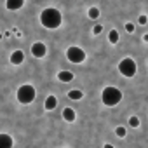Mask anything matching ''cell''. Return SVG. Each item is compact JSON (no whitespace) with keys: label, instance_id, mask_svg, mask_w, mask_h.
Returning a JSON list of instances; mask_svg holds the SVG:
<instances>
[{"label":"cell","instance_id":"obj_10","mask_svg":"<svg viewBox=\"0 0 148 148\" xmlns=\"http://www.w3.org/2000/svg\"><path fill=\"white\" fill-rule=\"evenodd\" d=\"M23 61H25V52H23V51H14V52L11 54V63H12V64L18 66V64H21Z\"/></svg>","mask_w":148,"mask_h":148},{"label":"cell","instance_id":"obj_7","mask_svg":"<svg viewBox=\"0 0 148 148\" xmlns=\"http://www.w3.org/2000/svg\"><path fill=\"white\" fill-rule=\"evenodd\" d=\"M12 146H14V139L5 132H0V148H12Z\"/></svg>","mask_w":148,"mask_h":148},{"label":"cell","instance_id":"obj_17","mask_svg":"<svg viewBox=\"0 0 148 148\" xmlns=\"http://www.w3.org/2000/svg\"><path fill=\"white\" fill-rule=\"evenodd\" d=\"M115 134H117L119 138H124V136H125V127H124V125H119V127L115 129Z\"/></svg>","mask_w":148,"mask_h":148},{"label":"cell","instance_id":"obj_3","mask_svg":"<svg viewBox=\"0 0 148 148\" xmlns=\"http://www.w3.org/2000/svg\"><path fill=\"white\" fill-rule=\"evenodd\" d=\"M35 96H37V91H35V87H33L32 84H23V86L18 89V92H16V98H18V101H19L21 105H30V103H33Z\"/></svg>","mask_w":148,"mask_h":148},{"label":"cell","instance_id":"obj_2","mask_svg":"<svg viewBox=\"0 0 148 148\" xmlns=\"http://www.w3.org/2000/svg\"><path fill=\"white\" fill-rule=\"evenodd\" d=\"M101 99H103V105H106V106H117L122 101V92H120V89H117L113 86H108V87L103 89Z\"/></svg>","mask_w":148,"mask_h":148},{"label":"cell","instance_id":"obj_15","mask_svg":"<svg viewBox=\"0 0 148 148\" xmlns=\"http://www.w3.org/2000/svg\"><path fill=\"white\" fill-rule=\"evenodd\" d=\"M87 14H89L91 19H98V18H99V9H98V7H91Z\"/></svg>","mask_w":148,"mask_h":148},{"label":"cell","instance_id":"obj_16","mask_svg":"<svg viewBox=\"0 0 148 148\" xmlns=\"http://www.w3.org/2000/svg\"><path fill=\"white\" fill-rule=\"evenodd\" d=\"M129 125H131V127H139V117L132 115V117L129 119Z\"/></svg>","mask_w":148,"mask_h":148},{"label":"cell","instance_id":"obj_1","mask_svg":"<svg viewBox=\"0 0 148 148\" xmlns=\"http://www.w3.org/2000/svg\"><path fill=\"white\" fill-rule=\"evenodd\" d=\"M40 23H42V26H45V28H49V30H56V28L61 26L63 16H61V12H59L58 9L47 7V9H44L42 14H40Z\"/></svg>","mask_w":148,"mask_h":148},{"label":"cell","instance_id":"obj_18","mask_svg":"<svg viewBox=\"0 0 148 148\" xmlns=\"http://www.w3.org/2000/svg\"><path fill=\"white\" fill-rule=\"evenodd\" d=\"M101 32H103V26H101V25H96V26L92 28V33H94V35H99Z\"/></svg>","mask_w":148,"mask_h":148},{"label":"cell","instance_id":"obj_14","mask_svg":"<svg viewBox=\"0 0 148 148\" xmlns=\"http://www.w3.org/2000/svg\"><path fill=\"white\" fill-rule=\"evenodd\" d=\"M119 37H120V35H119L117 30H112V32L108 33V40H110L112 44H117V42H119Z\"/></svg>","mask_w":148,"mask_h":148},{"label":"cell","instance_id":"obj_6","mask_svg":"<svg viewBox=\"0 0 148 148\" xmlns=\"http://www.w3.org/2000/svg\"><path fill=\"white\" fill-rule=\"evenodd\" d=\"M32 54L35 56V58H44L45 54H47V47H45V44L44 42H35L33 45H32Z\"/></svg>","mask_w":148,"mask_h":148},{"label":"cell","instance_id":"obj_13","mask_svg":"<svg viewBox=\"0 0 148 148\" xmlns=\"http://www.w3.org/2000/svg\"><path fill=\"white\" fill-rule=\"evenodd\" d=\"M68 98H70V99H73V101H79V99H82V98H84V94H82V91H79V89H73V91H70V92H68Z\"/></svg>","mask_w":148,"mask_h":148},{"label":"cell","instance_id":"obj_4","mask_svg":"<svg viewBox=\"0 0 148 148\" xmlns=\"http://www.w3.org/2000/svg\"><path fill=\"white\" fill-rule=\"evenodd\" d=\"M136 61L132 58H124L120 63H119V71H120V75L125 77V79H131L136 75Z\"/></svg>","mask_w":148,"mask_h":148},{"label":"cell","instance_id":"obj_5","mask_svg":"<svg viewBox=\"0 0 148 148\" xmlns=\"http://www.w3.org/2000/svg\"><path fill=\"white\" fill-rule=\"evenodd\" d=\"M66 59L75 63V64H80V63L86 61V52H84V49H80L77 45H71V47L66 49Z\"/></svg>","mask_w":148,"mask_h":148},{"label":"cell","instance_id":"obj_20","mask_svg":"<svg viewBox=\"0 0 148 148\" xmlns=\"http://www.w3.org/2000/svg\"><path fill=\"white\" fill-rule=\"evenodd\" d=\"M146 21H148V18H146L145 14H141V16H139V19H138V23H139V25H146Z\"/></svg>","mask_w":148,"mask_h":148},{"label":"cell","instance_id":"obj_12","mask_svg":"<svg viewBox=\"0 0 148 148\" xmlns=\"http://www.w3.org/2000/svg\"><path fill=\"white\" fill-rule=\"evenodd\" d=\"M63 119L66 120V122H75V119H77V113H75V110L73 108H64L63 110Z\"/></svg>","mask_w":148,"mask_h":148},{"label":"cell","instance_id":"obj_8","mask_svg":"<svg viewBox=\"0 0 148 148\" xmlns=\"http://www.w3.org/2000/svg\"><path fill=\"white\" fill-rule=\"evenodd\" d=\"M25 5V0H5V7L9 11H19Z\"/></svg>","mask_w":148,"mask_h":148},{"label":"cell","instance_id":"obj_21","mask_svg":"<svg viewBox=\"0 0 148 148\" xmlns=\"http://www.w3.org/2000/svg\"><path fill=\"white\" fill-rule=\"evenodd\" d=\"M103 148H115V146H112V145H105Z\"/></svg>","mask_w":148,"mask_h":148},{"label":"cell","instance_id":"obj_11","mask_svg":"<svg viewBox=\"0 0 148 148\" xmlns=\"http://www.w3.org/2000/svg\"><path fill=\"white\" fill-rule=\"evenodd\" d=\"M58 80H59V82H71V80H73V73H71L70 70H61V71L58 73Z\"/></svg>","mask_w":148,"mask_h":148},{"label":"cell","instance_id":"obj_9","mask_svg":"<svg viewBox=\"0 0 148 148\" xmlns=\"http://www.w3.org/2000/svg\"><path fill=\"white\" fill-rule=\"evenodd\" d=\"M44 106H45V110H47V112L54 110V108L58 106V98H56L54 94H49V96L45 98V103H44Z\"/></svg>","mask_w":148,"mask_h":148},{"label":"cell","instance_id":"obj_19","mask_svg":"<svg viewBox=\"0 0 148 148\" xmlns=\"http://www.w3.org/2000/svg\"><path fill=\"white\" fill-rule=\"evenodd\" d=\"M125 32L127 33H132L134 32V25L132 23H125Z\"/></svg>","mask_w":148,"mask_h":148},{"label":"cell","instance_id":"obj_22","mask_svg":"<svg viewBox=\"0 0 148 148\" xmlns=\"http://www.w3.org/2000/svg\"><path fill=\"white\" fill-rule=\"evenodd\" d=\"M0 40H2V33H0Z\"/></svg>","mask_w":148,"mask_h":148}]
</instances>
